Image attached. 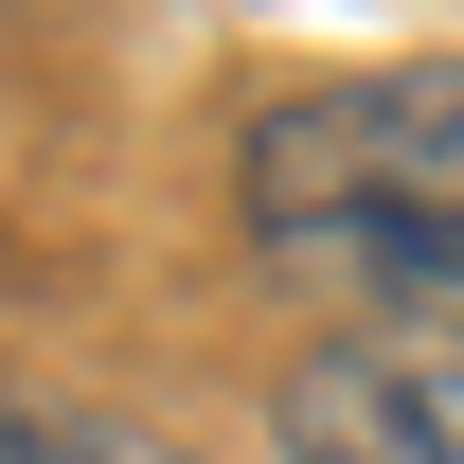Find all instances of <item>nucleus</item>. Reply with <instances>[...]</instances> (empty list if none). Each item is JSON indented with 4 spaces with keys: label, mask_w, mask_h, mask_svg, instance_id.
<instances>
[{
    "label": "nucleus",
    "mask_w": 464,
    "mask_h": 464,
    "mask_svg": "<svg viewBox=\"0 0 464 464\" xmlns=\"http://www.w3.org/2000/svg\"><path fill=\"white\" fill-rule=\"evenodd\" d=\"M250 215H268V250H340L357 286L464 304V54H393V72L268 108L250 125Z\"/></svg>",
    "instance_id": "nucleus-1"
},
{
    "label": "nucleus",
    "mask_w": 464,
    "mask_h": 464,
    "mask_svg": "<svg viewBox=\"0 0 464 464\" xmlns=\"http://www.w3.org/2000/svg\"><path fill=\"white\" fill-rule=\"evenodd\" d=\"M286 464H464V340H322L268 393Z\"/></svg>",
    "instance_id": "nucleus-2"
},
{
    "label": "nucleus",
    "mask_w": 464,
    "mask_h": 464,
    "mask_svg": "<svg viewBox=\"0 0 464 464\" xmlns=\"http://www.w3.org/2000/svg\"><path fill=\"white\" fill-rule=\"evenodd\" d=\"M0 464H143V447H108V429H72V411H18V393H0Z\"/></svg>",
    "instance_id": "nucleus-3"
}]
</instances>
